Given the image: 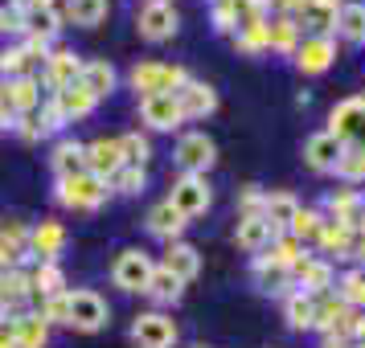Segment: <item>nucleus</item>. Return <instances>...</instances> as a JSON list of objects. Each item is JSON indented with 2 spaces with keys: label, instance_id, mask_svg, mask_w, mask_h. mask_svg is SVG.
<instances>
[{
  "label": "nucleus",
  "instance_id": "f257e3e1",
  "mask_svg": "<svg viewBox=\"0 0 365 348\" xmlns=\"http://www.w3.org/2000/svg\"><path fill=\"white\" fill-rule=\"evenodd\" d=\"M53 197H58L62 209H74V213H95L103 201L111 197V189H107V181L91 176V172H74V176H58Z\"/></svg>",
  "mask_w": 365,
  "mask_h": 348
},
{
  "label": "nucleus",
  "instance_id": "f03ea898",
  "mask_svg": "<svg viewBox=\"0 0 365 348\" xmlns=\"http://www.w3.org/2000/svg\"><path fill=\"white\" fill-rule=\"evenodd\" d=\"M128 83H132V90H140V99L144 95H177L189 83V74H185V66H168V62H140V66H132Z\"/></svg>",
  "mask_w": 365,
  "mask_h": 348
},
{
  "label": "nucleus",
  "instance_id": "7ed1b4c3",
  "mask_svg": "<svg viewBox=\"0 0 365 348\" xmlns=\"http://www.w3.org/2000/svg\"><path fill=\"white\" fill-rule=\"evenodd\" d=\"M152 270H156V263H152L148 250H119L115 263H111V283H115L119 291H128V295H135V291H148V279Z\"/></svg>",
  "mask_w": 365,
  "mask_h": 348
},
{
  "label": "nucleus",
  "instance_id": "20e7f679",
  "mask_svg": "<svg viewBox=\"0 0 365 348\" xmlns=\"http://www.w3.org/2000/svg\"><path fill=\"white\" fill-rule=\"evenodd\" d=\"M329 135L341 148H365V99H341L329 115Z\"/></svg>",
  "mask_w": 365,
  "mask_h": 348
},
{
  "label": "nucleus",
  "instance_id": "39448f33",
  "mask_svg": "<svg viewBox=\"0 0 365 348\" xmlns=\"http://www.w3.org/2000/svg\"><path fill=\"white\" fill-rule=\"evenodd\" d=\"M107 320H111V307H107V299H103L99 291H91V287L70 291L66 328H74V332H99Z\"/></svg>",
  "mask_w": 365,
  "mask_h": 348
},
{
  "label": "nucleus",
  "instance_id": "423d86ee",
  "mask_svg": "<svg viewBox=\"0 0 365 348\" xmlns=\"http://www.w3.org/2000/svg\"><path fill=\"white\" fill-rule=\"evenodd\" d=\"M168 205H173L185 221H189V217H201L210 205H214V189H210V181H205V176L181 172V181L173 184V193H168Z\"/></svg>",
  "mask_w": 365,
  "mask_h": 348
},
{
  "label": "nucleus",
  "instance_id": "0eeeda50",
  "mask_svg": "<svg viewBox=\"0 0 365 348\" xmlns=\"http://www.w3.org/2000/svg\"><path fill=\"white\" fill-rule=\"evenodd\" d=\"M173 160H177V168H181V172L205 176V172L217 164V148H214V139H210L205 132H189V135H181V139H177Z\"/></svg>",
  "mask_w": 365,
  "mask_h": 348
},
{
  "label": "nucleus",
  "instance_id": "6e6552de",
  "mask_svg": "<svg viewBox=\"0 0 365 348\" xmlns=\"http://www.w3.org/2000/svg\"><path fill=\"white\" fill-rule=\"evenodd\" d=\"M128 336H132L135 348H173L177 344V324L165 312H140Z\"/></svg>",
  "mask_w": 365,
  "mask_h": 348
},
{
  "label": "nucleus",
  "instance_id": "1a4fd4ad",
  "mask_svg": "<svg viewBox=\"0 0 365 348\" xmlns=\"http://www.w3.org/2000/svg\"><path fill=\"white\" fill-rule=\"evenodd\" d=\"M78 74H83V58L74 50H50V58L41 62V90H50V95H58V90H66L70 83H78Z\"/></svg>",
  "mask_w": 365,
  "mask_h": 348
},
{
  "label": "nucleus",
  "instance_id": "9d476101",
  "mask_svg": "<svg viewBox=\"0 0 365 348\" xmlns=\"http://www.w3.org/2000/svg\"><path fill=\"white\" fill-rule=\"evenodd\" d=\"M53 46H41V41H21V46H9V50L0 53V74L4 78H25V74H34L46 58H50Z\"/></svg>",
  "mask_w": 365,
  "mask_h": 348
},
{
  "label": "nucleus",
  "instance_id": "9b49d317",
  "mask_svg": "<svg viewBox=\"0 0 365 348\" xmlns=\"http://www.w3.org/2000/svg\"><path fill=\"white\" fill-rule=\"evenodd\" d=\"M135 29H140L144 41H168L177 33V9L168 0H148L140 9V17H135Z\"/></svg>",
  "mask_w": 365,
  "mask_h": 348
},
{
  "label": "nucleus",
  "instance_id": "f8f14e48",
  "mask_svg": "<svg viewBox=\"0 0 365 348\" xmlns=\"http://www.w3.org/2000/svg\"><path fill=\"white\" fill-rule=\"evenodd\" d=\"M140 119L148 123L152 132H173V127L185 123L181 107H177V95H144L140 99Z\"/></svg>",
  "mask_w": 365,
  "mask_h": 348
},
{
  "label": "nucleus",
  "instance_id": "ddd939ff",
  "mask_svg": "<svg viewBox=\"0 0 365 348\" xmlns=\"http://www.w3.org/2000/svg\"><path fill=\"white\" fill-rule=\"evenodd\" d=\"M66 250V226L62 221H37L29 230V254L37 263H58Z\"/></svg>",
  "mask_w": 365,
  "mask_h": 348
},
{
  "label": "nucleus",
  "instance_id": "4468645a",
  "mask_svg": "<svg viewBox=\"0 0 365 348\" xmlns=\"http://www.w3.org/2000/svg\"><path fill=\"white\" fill-rule=\"evenodd\" d=\"M25 258H34V254H29V226L17 221V217L0 221V270L21 266Z\"/></svg>",
  "mask_w": 365,
  "mask_h": 348
},
{
  "label": "nucleus",
  "instance_id": "2eb2a0df",
  "mask_svg": "<svg viewBox=\"0 0 365 348\" xmlns=\"http://www.w3.org/2000/svg\"><path fill=\"white\" fill-rule=\"evenodd\" d=\"M296 70L299 74H324L332 66V58H336V46H332V37H304L296 46Z\"/></svg>",
  "mask_w": 365,
  "mask_h": 348
},
{
  "label": "nucleus",
  "instance_id": "dca6fc26",
  "mask_svg": "<svg viewBox=\"0 0 365 348\" xmlns=\"http://www.w3.org/2000/svg\"><path fill=\"white\" fill-rule=\"evenodd\" d=\"M119 168H123V152H119V139H95L86 144V172L99 176V181H111Z\"/></svg>",
  "mask_w": 365,
  "mask_h": 348
},
{
  "label": "nucleus",
  "instance_id": "f3484780",
  "mask_svg": "<svg viewBox=\"0 0 365 348\" xmlns=\"http://www.w3.org/2000/svg\"><path fill=\"white\" fill-rule=\"evenodd\" d=\"M250 270H255V279H259V291L263 295H275V299H287L292 291H296V279H292V270H283V266H275L267 254H255V263H250Z\"/></svg>",
  "mask_w": 365,
  "mask_h": 348
},
{
  "label": "nucleus",
  "instance_id": "a211bd4d",
  "mask_svg": "<svg viewBox=\"0 0 365 348\" xmlns=\"http://www.w3.org/2000/svg\"><path fill=\"white\" fill-rule=\"evenodd\" d=\"M292 279H296V291L320 299V295L332 291V266L324 263V258H304V263L292 270Z\"/></svg>",
  "mask_w": 365,
  "mask_h": 348
},
{
  "label": "nucleus",
  "instance_id": "6ab92c4d",
  "mask_svg": "<svg viewBox=\"0 0 365 348\" xmlns=\"http://www.w3.org/2000/svg\"><path fill=\"white\" fill-rule=\"evenodd\" d=\"M177 107H181V115L185 119H205V115H214L217 111V95H214V86H205V83H189L177 90Z\"/></svg>",
  "mask_w": 365,
  "mask_h": 348
},
{
  "label": "nucleus",
  "instance_id": "aec40b11",
  "mask_svg": "<svg viewBox=\"0 0 365 348\" xmlns=\"http://www.w3.org/2000/svg\"><path fill=\"white\" fill-rule=\"evenodd\" d=\"M53 102H58V111H62V119L66 123H74V119H86L95 107H99V99L86 90L83 83H70L66 90H58V95H50Z\"/></svg>",
  "mask_w": 365,
  "mask_h": 348
},
{
  "label": "nucleus",
  "instance_id": "412c9836",
  "mask_svg": "<svg viewBox=\"0 0 365 348\" xmlns=\"http://www.w3.org/2000/svg\"><path fill=\"white\" fill-rule=\"evenodd\" d=\"M341 144L332 139L329 132H316L308 144H304V164L312 168V172H332L336 168V160H341Z\"/></svg>",
  "mask_w": 365,
  "mask_h": 348
},
{
  "label": "nucleus",
  "instance_id": "4be33fe9",
  "mask_svg": "<svg viewBox=\"0 0 365 348\" xmlns=\"http://www.w3.org/2000/svg\"><path fill=\"white\" fill-rule=\"evenodd\" d=\"M160 266H165L168 275H177L181 283H193L197 270H201V254H197V246H189V242H168L165 263Z\"/></svg>",
  "mask_w": 365,
  "mask_h": 348
},
{
  "label": "nucleus",
  "instance_id": "5701e85b",
  "mask_svg": "<svg viewBox=\"0 0 365 348\" xmlns=\"http://www.w3.org/2000/svg\"><path fill=\"white\" fill-rule=\"evenodd\" d=\"M185 221L168 201H160V205H152L148 209V233L152 238H160V242H181V233H185Z\"/></svg>",
  "mask_w": 365,
  "mask_h": 348
},
{
  "label": "nucleus",
  "instance_id": "b1692460",
  "mask_svg": "<svg viewBox=\"0 0 365 348\" xmlns=\"http://www.w3.org/2000/svg\"><path fill=\"white\" fill-rule=\"evenodd\" d=\"M299 201L292 197V193H267L263 197V217L267 226H271V238H279V233H287V226H292V217H296Z\"/></svg>",
  "mask_w": 365,
  "mask_h": 348
},
{
  "label": "nucleus",
  "instance_id": "393cba45",
  "mask_svg": "<svg viewBox=\"0 0 365 348\" xmlns=\"http://www.w3.org/2000/svg\"><path fill=\"white\" fill-rule=\"evenodd\" d=\"M78 83L95 95V99H107L111 90L119 86V74L111 62H103V58H91V62H83V74H78Z\"/></svg>",
  "mask_w": 365,
  "mask_h": 348
},
{
  "label": "nucleus",
  "instance_id": "a878e982",
  "mask_svg": "<svg viewBox=\"0 0 365 348\" xmlns=\"http://www.w3.org/2000/svg\"><path fill=\"white\" fill-rule=\"evenodd\" d=\"M234 238H238V246L242 250L259 254V250L271 246V226H267L263 213H238V230H234Z\"/></svg>",
  "mask_w": 365,
  "mask_h": 348
},
{
  "label": "nucleus",
  "instance_id": "bb28decb",
  "mask_svg": "<svg viewBox=\"0 0 365 348\" xmlns=\"http://www.w3.org/2000/svg\"><path fill=\"white\" fill-rule=\"evenodd\" d=\"M299 46V21L296 17H267V50L292 58Z\"/></svg>",
  "mask_w": 365,
  "mask_h": 348
},
{
  "label": "nucleus",
  "instance_id": "cd10ccee",
  "mask_svg": "<svg viewBox=\"0 0 365 348\" xmlns=\"http://www.w3.org/2000/svg\"><path fill=\"white\" fill-rule=\"evenodd\" d=\"M349 315H353V307H349L341 295H332V291H329V295L316 299V320H312V328L320 332V336H329V332H336L341 324H345Z\"/></svg>",
  "mask_w": 365,
  "mask_h": 348
},
{
  "label": "nucleus",
  "instance_id": "c85d7f7f",
  "mask_svg": "<svg viewBox=\"0 0 365 348\" xmlns=\"http://www.w3.org/2000/svg\"><path fill=\"white\" fill-rule=\"evenodd\" d=\"M50 168L58 176H74V172H86V144L78 139H58L50 156Z\"/></svg>",
  "mask_w": 365,
  "mask_h": 348
},
{
  "label": "nucleus",
  "instance_id": "c756f323",
  "mask_svg": "<svg viewBox=\"0 0 365 348\" xmlns=\"http://www.w3.org/2000/svg\"><path fill=\"white\" fill-rule=\"evenodd\" d=\"M353 242H357V233L345 230L341 221H329V217H324V226L316 233V246L324 254H336V258H353Z\"/></svg>",
  "mask_w": 365,
  "mask_h": 348
},
{
  "label": "nucleus",
  "instance_id": "7c9ffc66",
  "mask_svg": "<svg viewBox=\"0 0 365 348\" xmlns=\"http://www.w3.org/2000/svg\"><path fill=\"white\" fill-rule=\"evenodd\" d=\"M13 324H17V348H46L50 344V324L37 315V307L13 315Z\"/></svg>",
  "mask_w": 365,
  "mask_h": 348
},
{
  "label": "nucleus",
  "instance_id": "2f4dec72",
  "mask_svg": "<svg viewBox=\"0 0 365 348\" xmlns=\"http://www.w3.org/2000/svg\"><path fill=\"white\" fill-rule=\"evenodd\" d=\"M62 9H41V13H29L25 21V37L29 41H41V46H53V37L62 33Z\"/></svg>",
  "mask_w": 365,
  "mask_h": 348
},
{
  "label": "nucleus",
  "instance_id": "473e14b6",
  "mask_svg": "<svg viewBox=\"0 0 365 348\" xmlns=\"http://www.w3.org/2000/svg\"><path fill=\"white\" fill-rule=\"evenodd\" d=\"M107 0H66V9H62V21L66 25H78V29H91V25H99L107 21Z\"/></svg>",
  "mask_w": 365,
  "mask_h": 348
},
{
  "label": "nucleus",
  "instance_id": "72a5a7b5",
  "mask_svg": "<svg viewBox=\"0 0 365 348\" xmlns=\"http://www.w3.org/2000/svg\"><path fill=\"white\" fill-rule=\"evenodd\" d=\"M283 315H287V328L292 332H308L316 320V295H304V291H292L283 299Z\"/></svg>",
  "mask_w": 365,
  "mask_h": 348
},
{
  "label": "nucleus",
  "instance_id": "f704fd0d",
  "mask_svg": "<svg viewBox=\"0 0 365 348\" xmlns=\"http://www.w3.org/2000/svg\"><path fill=\"white\" fill-rule=\"evenodd\" d=\"M29 287H34V299H46V295H58L66 291V275L58 263H37L29 270Z\"/></svg>",
  "mask_w": 365,
  "mask_h": 348
},
{
  "label": "nucleus",
  "instance_id": "c9c22d12",
  "mask_svg": "<svg viewBox=\"0 0 365 348\" xmlns=\"http://www.w3.org/2000/svg\"><path fill=\"white\" fill-rule=\"evenodd\" d=\"M144 295H148L152 303L168 307V303H177V299L185 295V283L177 279V275H168L165 266H156V270H152V279H148V291H144Z\"/></svg>",
  "mask_w": 365,
  "mask_h": 348
},
{
  "label": "nucleus",
  "instance_id": "e433bc0d",
  "mask_svg": "<svg viewBox=\"0 0 365 348\" xmlns=\"http://www.w3.org/2000/svg\"><path fill=\"white\" fill-rule=\"evenodd\" d=\"M336 33L345 37L349 46H365V4H341L336 13Z\"/></svg>",
  "mask_w": 365,
  "mask_h": 348
},
{
  "label": "nucleus",
  "instance_id": "4c0bfd02",
  "mask_svg": "<svg viewBox=\"0 0 365 348\" xmlns=\"http://www.w3.org/2000/svg\"><path fill=\"white\" fill-rule=\"evenodd\" d=\"M267 250H271L267 258H271L275 266H283V270H296V266L308 258V254H304V242H296L292 233H279V238H271V246H267Z\"/></svg>",
  "mask_w": 365,
  "mask_h": 348
},
{
  "label": "nucleus",
  "instance_id": "58836bf2",
  "mask_svg": "<svg viewBox=\"0 0 365 348\" xmlns=\"http://www.w3.org/2000/svg\"><path fill=\"white\" fill-rule=\"evenodd\" d=\"M144 184H148V172H144V168L123 164L115 176L107 181V189H111V193H119V197H135V193H144Z\"/></svg>",
  "mask_w": 365,
  "mask_h": 348
},
{
  "label": "nucleus",
  "instance_id": "ea45409f",
  "mask_svg": "<svg viewBox=\"0 0 365 348\" xmlns=\"http://www.w3.org/2000/svg\"><path fill=\"white\" fill-rule=\"evenodd\" d=\"M234 50L238 53H263L267 50V21H250L234 29Z\"/></svg>",
  "mask_w": 365,
  "mask_h": 348
},
{
  "label": "nucleus",
  "instance_id": "a19ab883",
  "mask_svg": "<svg viewBox=\"0 0 365 348\" xmlns=\"http://www.w3.org/2000/svg\"><path fill=\"white\" fill-rule=\"evenodd\" d=\"M320 226H324V213H320V209H304V205H299L296 217H292V226H287V233H292L296 242H316Z\"/></svg>",
  "mask_w": 365,
  "mask_h": 348
},
{
  "label": "nucleus",
  "instance_id": "79ce46f5",
  "mask_svg": "<svg viewBox=\"0 0 365 348\" xmlns=\"http://www.w3.org/2000/svg\"><path fill=\"white\" fill-rule=\"evenodd\" d=\"M336 295L345 299L353 312H365V270H349V275H341Z\"/></svg>",
  "mask_w": 365,
  "mask_h": 348
},
{
  "label": "nucleus",
  "instance_id": "37998d69",
  "mask_svg": "<svg viewBox=\"0 0 365 348\" xmlns=\"http://www.w3.org/2000/svg\"><path fill=\"white\" fill-rule=\"evenodd\" d=\"M119 152H123V164L144 168L148 164V156H152V144H148V135L128 132V135H119Z\"/></svg>",
  "mask_w": 365,
  "mask_h": 348
},
{
  "label": "nucleus",
  "instance_id": "c03bdc74",
  "mask_svg": "<svg viewBox=\"0 0 365 348\" xmlns=\"http://www.w3.org/2000/svg\"><path fill=\"white\" fill-rule=\"evenodd\" d=\"M336 176L345 184H357L365 181V148H345L341 152V160H336V168H332Z\"/></svg>",
  "mask_w": 365,
  "mask_h": 348
},
{
  "label": "nucleus",
  "instance_id": "a18cd8bd",
  "mask_svg": "<svg viewBox=\"0 0 365 348\" xmlns=\"http://www.w3.org/2000/svg\"><path fill=\"white\" fill-rule=\"evenodd\" d=\"M37 315L46 320V324H66V315H70V287L66 291H58V295H46V299H37Z\"/></svg>",
  "mask_w": 365,
  "mask_h": 348
},
{
  "label": "nucleus",
  "instance_id": "49530a36",
  "mask_svg": "<svg viewBox=\"0 0 365 348\" xmlns=\"http://www.w3.org/2000/svg\"><path fill=\"white\" fill-rule=\"evenodd\" d=\"M296 21H304L308 29H316V37H329L336 29V13L332 9H316V4H304Z\"/></svg>",
  "mask_w": 365,
  "mask_h": 348
},
{
  "label": "nucleus",
  "instance_id": "de8ad7c7",
  "mask_svg": "<svg viewBox=\"0 0 365 348\" xmlns=\"http://www.w3.org/2000/svg\"><path fill=\"white\" fill-rule=\"evenodd\" d=\"M37 123H41V139L66 127V119H62V111H58V102H53V99H46L41 107H37Z\"/></svg>",
  "mask_w": 365,
  "mask_h": 348
},
{
  "label": "nucleus",
  "instance_id": "09e8293b",
  "mask_svg": "<svg viewBox=\"0 0 365 348\" xmlns=\"http://www.w3.org/2000/svg\"><path fill=\"white\" fill-rule=\"evenodd\" d=\"M353 201H357V189H336V193H329V201H324V217H329V221H341Z\"/></svg>",
  "mask_w": 365,
  "mask_h": 348
},
{
  "label": "nucleus",
  "instance_id": "8fccbe9b",
  "mask_svg": "<svg viewBox=\"0 0 365 348\" xmlns=\"http://www.w3.org/2000/svg\"><path fill=\"white\" fill-rule=\"evenodd\" d=\"M267 0H234V17L238 25H250V21H267Z\"/></svg>",
  "mask_w": 365,
  "mask_h": 348
},
{
  "label": "nucleus",
  "instance_id": "3c124183",
  "mask_svg": "<svg viewBox=\"0 0 365 348\" xmlns=\"http://www.w3.org/2000/svg\"><path fill=\"white\" fill-rule=\"evenodd\" d=\"M341 226H345V230H353L357 238L365 233V197H361V193H357V201H353V205L345 209V217H341Z\"/></svg>",
  "mask_w": 365,
  "mask_h": 348
},
{
  "label": "nucleus",
  "instance_id": "603ef678",
  "mask_svg": "<svg viewBox=\"0 0 365 348\" xmlns=\"http://www.w3.org/2000/svg\"><path fill=\"white\" fill-rule=\"evenodd\" d=\"M210 21H214L217 33H230L238 29V17H234V4H214V13H210Z\"/></svg>",
  "mask_w": 365,
  "mask_h": 348
},
{
  "label": "nucleus",
  "instance_id": "864d4df0",
  "mask_svg": "<svg viewBox=\"0 0 365 348\" xmlns=\"http://www.w3.org/2000/svg\"><path fill=\"white\" fill-rule=\"evenodd\" d=\"M25 21H29V13H21L17 4H13V9H4V13H0V33L25 37Z\"/></svg>",
  "mask_w": 365,
  "mask_h": 348
},
{
  "label": "nucleus",
  "instance_id": "5fc2aeb1",
  "mask_svg": "<svg viewBox=\"0 0 365 348\" xmlns=\"http://www.w3.org/2000/svg\"><path fill=\"white\" fill-rule=\"evenodd\" d=\"M13 132H17L25 144H37V139H41V123H37V111H34V115H17V119H13Z\"/></svg>",
  "mask_w": 365,
  "mask_h": 348
},
{
  "label": "nucleus",
  "instance_id": "6e6d98bb",
  "mask_svg": "<svg viewBox=\"0 0 365 348\" xmlns=\"http://www.w3.org/2000/svg\"><path fill=\"white\" fill-rule=\"evenodd\" d=\"M263 197L267 193H259V184H247L242 189V213H263Z\"/></svg>",
  "mask_w": 365,
  "mask_h": 348
},
{
  "label": "nucleus",
  "instance_id": "4d7b16f0",
  "mask_svg": "<svg viewBox=\"0 0 365 348\" xmlns=\"http://www.w3.org/2000/svg\"><path fill=\"white\" fill-rule=\"evenodd\" d=\"M308 0H267V9H275V17H299Z\"/></svg>",
  "mask_w": 365,
  "mask_h": 348
},
{
  "label": "nucleus",
  "instance_id": "13d9d810",
  "mask_svg": "<svg viewBox=\"0 0 365 348\" xmlns=\"http://www.w3.org/2000/svg\"><path fill=\"white\" fill-rule=\"evenodd\" d=\"M0 348H17V324L4 312H0Z\"/></svg>",
  "mask_w": 365,
  "mask_h": 348
},
{
  "label": "nucleus",
  "instance_id": "bf43d9fd",
  "mask_svg": "<svg viewBox=\"0 0 365 348\" xmlns=\"http://www.w3.org/2000/svg\"><path fill=\"white\" fill-rule=\"evenodd\" d=\"M21 13H41V9H53V0H17Z\"/></svg>",
  "mask_w": 365,
  "mask_h": 348
},
{
  "label": "nucleus",
  "instance_id": "052dcab7",
  "mask_svg": "<svg viewBox=\"0 0 365 348\" xmlns=\"http://www.w3.org/2000/svg\"><path fill=\"white\" fill-rule=\"evenodd\" d=\"M320 348H353V340H345V336H336V332H329V336L320 340Z\"/></svg>",
  "mask_w": 365,
  "mask_h": 348
},
{
  "label": "nucleus",
  "instance_id": "680f3d73",
  "mask_svg": "<svg viewBox=\"0 0 365 348\" xmlns=\"http://www.w3.org/2000/svg\"><path fill=\"white\" fill-rule=\"evenodd\" d=\"M308 4H316V9H332V13H341V4H345V0H308Z\"/></svg>",
  "mask_w": 365,
  "mask_h": 348
},
{
  "label": "nucleus",
  "instance_id": "e2e57ef3",
  "mask_svg": "<svg viewBox=\"0 0 365 348\" xmlns=\"http://www.w3.org/2000/svg\"><path fill=\"white\" fill-rule=\"evenodd\" d=\"M353 254H357V258H361V263H365V233H361V238H357V242H353Z\"/></svg>",
  "mask_w": 365,
  "mask_h": 348
},
{
  "label": "nucleus",
  "instance_id": "0e129e2a",
  "mask_svg": "<svg viewBox=\"0 0 365 348\" xmlns=\"http://www.w3.org/2000/svg\"><path fill=\"white\" fill-rule=\"evenodd\" d=\"M13 4H17V0H0V13H4V9H13Z\"/></svg>",
  "mask_w": 365,
  "mask_h": 348
},
{
  "label": "nucleus",
  "instance_id": "69168bd1",
  "mask_svg": "<svg viewBox=\"0 0 365 348\" xmlns=\"http://www.w3.org/2000/svg\"><path fill=\"white\" fill-rule=\"evenodd\" d=\"M214 4H234V0H214Z\"/></svg>",
  "mask_w": 365,
  "mask_h": 348
},
{
  "label": "nucleus",
  "instance_id": "338daca9",
  "mask_svg": "<svg viewBox=\"0 0 365 348\" xmlns=\"http://www.w3.org/2000/svg\"><path fill=\"white\" fill-rule=\"evenodd\" d=\"M0 86H4V74H0Z\"/></svg>",
  "mask_w": 365,
  "mask_h": 348
},
{
  "label": "nucleus",
  "instance_id": "774afa93",
  "mask_svg": "<svg viewBox=\"0 0 365 348\" xmlns=\"http://www.w3.org/2000/svg\"><path fill=\"white\" fill-rule=\"evenodd\" d=\"M353 348H365V344H353Z\"/></svg>",
  "mask_w": 365,
  "mask_h": 348
}]
</instances>
